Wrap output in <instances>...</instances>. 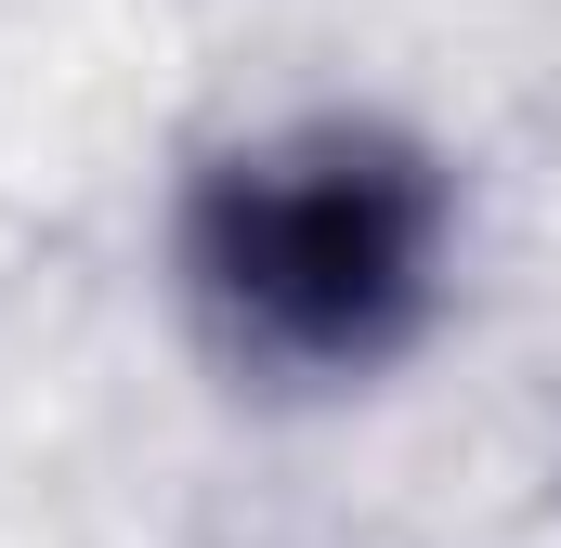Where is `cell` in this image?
Masks as SVG:
<instances>
[{"instance_id":"1","label":"cell","mask_w":561,"mask_h":548,"mask_svg":"<svg viewBox=\"0 0 561 548\" xmlns=\"http://www.w3.org/2000/svg\"><path fill=\"white\" fill-rule=\"evenodd\" d=\"M470 262L457 157L379 105H287L170 183V300L236 392L340 406L431 353Z\"/></svg>"}]
</instances>
